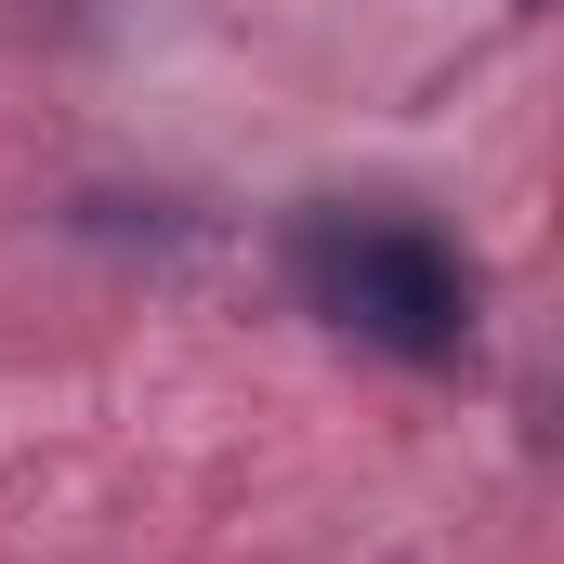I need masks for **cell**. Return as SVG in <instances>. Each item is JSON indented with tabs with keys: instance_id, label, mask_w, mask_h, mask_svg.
Instances as JSON below:
<instances>
[{
	"instance_id": "obj_1",
	"label": "cell",
	"mask_w": 564,
	"mask_h": 564,
	"mask_svg": "<svg viewBox=\"0 0 564 564\" xmlns=\"http://www.w3.org/2000/svg\"><path fill=\"white\" fill-rule=\"evenodd\" d=\"M289 289L328 328H355V341H381L408 368H459L473 355V263L421 210H341V197L302 210L289 224Z\"/></svg>"
}]
</instances>
